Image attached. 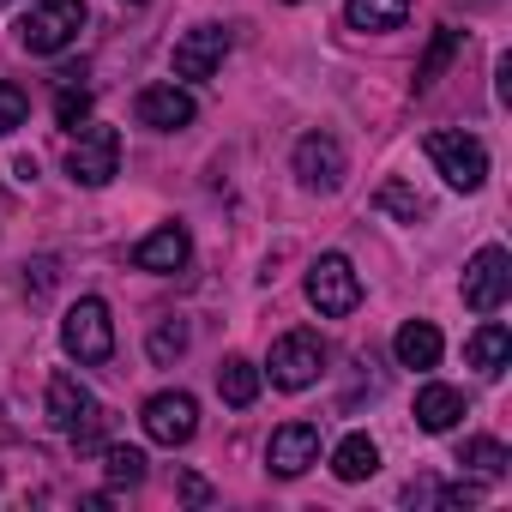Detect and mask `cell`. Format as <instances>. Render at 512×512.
Wrapping results in <instances>:
<instances>
[{"label": "cell", "instance_id": "1", "mask_svg": "<svg viewBox=\"0 0 512 512\" xmlns=\"http://www.w3.org/2000/svg\"><path fill=\"white\" fill-rule=\"evenodd\" d=\"M49 422H55L79 452H97V446H103V422H109V416H103V404L91 398V386H85L79 374H67V368H61V374H49Z\"/></svg>", "mask_w": 512, "mask_h": 512}, {"label": "cell", "instance_id": "2", "mask_svg": "<svg viewBox=\"0 0 512 512\" xmlns=\"http://www.w3.org/2000/svg\"><path fill=\"white\" fill-rule=\"evenodd\" d=\"M85 19H91L85 0H37V7L19 19V49L25 55H61V49L79 43Z\"/></svg>", "mask_w": 512, "mask_h": 512}, {"label": "cell", "instance_id": "3", "mask_svg": "<svg viewBox=\"0 0 512 512\" xmlns=\"http://www.w3.org/2000/svg\"><path fill=\"white\" fill-rule=\"evenodd\" d=\"M61 344L79 368H103L115 356V320H109V302L103 296H79L61 320Z\"/></svg>", "mask_w": 512, "mask_h": 512}, {"label": "cell", "instance_id": "4", "mask_svg": "<svg viewBox=\"0 0 512 512\" xmlns=\"http://www.w3.org/2000/svg\"><path fill=\"white\" fill-rule=\"evenodd\" d=\"M422 151L434 157V169H440V175H446V187H458V193H476V187L488 181V145H482L476 133L440 127V133H428V139H422Z\"/></svg>", "mask_w": 512, "mask_h": 512}, {"label": "cell", "instance_id": "5", "mask_svg": "<svg viewBox=\"0 0 512 512\" xmlns=\"http://www.w3.org/2000/svg\"><path fill=\"white\" fill-rule=\"evenodd\" d=\"M266 374H272L278 392H308V386L326 374V344H320V332H284V338L272 344V356H266Z\"/></svg>", "mask_w": 512, "mask_h": 512}, {"label": "cell", "instance_id": "6", "mask_svg": "<svg viewBox=\"0 0 512 512\" xmlns=\"http://www.w3.org/2000/svg\"><path fill=\"white\" fill-rule=\"evenodd\" d=\"M308 302L326 320H344V314L362 308V278H356V266L344 260V253H320V260L308 266Z\"/></svg>", "mask_w": 512, "mask_h": 512}, {"label": "cell", "instance_id": "7", "mask_svg": "<svg viewBox=\"0 0 512 512\" xmlns=\"http://www.w3.org/2000/svg\"><path fill=\"white\" fill-rule=\"evenodd\" d=\"M512 296V253L506 247H476V260L464 266V308L470 314H500Z\"/></svg>", "mask_w": 512, "mask_h": 512}, {"label": "cell", "instance_id": "8", "mask_svg": "<svg viewBox=\"0 0 512 512\" xmlns=\"http://www.w3.org/2000/svg\"><path fill=\"white\" fill-rule=\"evenodd\" d=\"M67 175H73L79 187H109V181L121 175V133L91 121V127L73 139V151H67Z\"/></svg>", "mask_w": 512, "mask_h": 512}, {"label": "cell", "instance_id": "9", "mask_svg": "<svg viewBox=\"0 0 512 512\" xmlns=\"http://www.w3.org/2000/svg\"><path fill=\"white\" fill-rule=\"evenodd\" d=\"M139 422H145V434L157 446L175 452V446H187L199 434V404H193V392H157V398H145Z\"/></svg>", "mask_w": 512, "mask_h": 512}, {"label": "cell", "instance_id": "10", "mask_svg": "<svg viewBox=\"0 0 512 512\" xmlns=\"http://www.w3.org/2000/svg\"><path fill=\"white\" fill-rule=\"evenodd\" d=\"M344 175H350V157H344V145H338L332 133H308V139L296 145V181H302L308 193H338Z\"/></svg>", "mask_w": 512, "mask_h": 512}, {"label": "cell", "instance_id": "11", "mask_svg": "<svg viewBox=\"0 0 512 512\" xmlns=\"http://www.w3.org/2000/svg\"><path fill=\"white\" fill-rule=\"evenodd\" d=\"M308 464H320V422H284V428H272V440H266V470L284 476V482H296Z\"/></svg>", "mask_w": 512, "mask_h": 512}, {"label": "cell", "instance_id": "12", "mask_svg": "<svg viewBox=\"0 0 512 512\" xmlns=\"http://www.w3.org/2000/svg\"><path fill=\"white\" fill-rule=\"evenodd\" d=\"M133 115H139V127H151V133H181V127H193L199 103H193V91H181V85L169 79V85H145L139 103H133Z\"/></svg>", "mask_w": 512, "mask_h": 512}, {"label": "cell", "instance_id": "13", "mask_svg": "<svg viewBox=\"0 0 512 512\" xmlns=\"http://www.w3.org/2000/svg\"><path fill=\"white\" fill-rule=\"evenodd\" d=\"M187 260H193V235H187V223H157V229L133 247V272H157V278L181 272Z\"/></svg>", "mask_w": 512, "mask_h": 512}, {"label": "cell", "instance_id": "14", "mask_svg": "<svg viewBox=\"0 0 512 512\" xmlns=\"http://www.w3.org/2000/svg\"><path fill=\"white\" fill-rule=\"evenodd\" d=\"M223 55H229V31L223 25H193L181 43H175V79H211L217 67H223Z\"/></svg>", "mask_w": 512, "mask_h": 512}, {"label": "cell", "instance_id": "15", "mask_svg": "<svg viewBox=\"0 0 512 512\" xmlns=\"http://www.w3.org/2000/svg\"><path fill=\"white\" fill-rule=\"evenodd\" d=\"M458 416H464V392H458V386L428 380V386L416 392V428H422V434H452Z\"/></svg>", "mask_w": 512, "mask_h": 512}, {"label": "cell", "instance_id": "16", "mask_svg": "<svg viewBox=\"0 0 512 512\" xmlns=\"http://www.w3.org/2000/svg\"><path fill=\"white\" fill-rule=\"evenodd\" d=\"M440 350H446V344H440V326H434V320H404L398 338H392L398 368H422V374H428V368L440 362Z\"/></svg>", "mask_w": 512, "mask_h": 512}, {"label": "cell", "instance_id": "17", "mask_svg": "<svg viewBox=\"0 0 512 512\" xmlns=\"http://www.w3.org/2000/svg\"><path fill=\"white\" fill-rule=\"evenodd\" d=\"M464 356H470V368L476 374H506V362H512V332L500 326V320H488V326H476L470 332V344H464Z\"/></svg>", "mask_w": 512, "mask_h": 512}, {"label": "cell", "instance_id": "18", "mask_svg": "<svg viewBox=\"0 0 512 512\" xmlns=\"http://www.w3.org/2000/svg\"><path fill=\"white\" fill-rule=\"evenodd\" d=\"M374 470H380V446L368 434H344L338 452H332V476L338 482H368Z\"/></svg>", "mask_w": 512, "mask_h": 512}, {"label": "cell", "instance_id": "19", "mask_svg": "<svg viewBox=\"0 0 512 512\" xmlns=\"http://www.w3.org/2000/svg\"><path fill=\"white\" fill-rule=\"evenodd\" d=\"M217 392H223L229 410H247L253 398H260V368H253L247 356H229V362L217 368Z\"/></svg>", "mask_w": 512, "mask_h": 512}, {"label": "cell", "instance_id": "20", "mask_svg": "<svg viewBox=\"0 0 512 512\" xmlns=\"http://www.w3.org/2000/svg\"><path fill=\"white\" fill-rule=\"evenodd\" d=\"M344 19H350V31H398L410 19V0H350Z\"/></svg>", "mask_w": 512, "mask_h": 512}, {"label": "cell", "instance_id": "21", "mask_svg": "<svg viewBox=\"0 0 512 512\" xmlns=\"http://www.w3.org/2000/svg\"><path fill=\"white\" fill-rule=\"evenodd\" d=\"M374 211H386V217H398V223H422V217H428V199H422L410 181H380V187H374Z\"/></svg>", "mask_w": 512, "mask_h": 512}, {"label": "cell", "instance_id": "22", "mask_svg": "<svg viewBox=\"0 0 512 512\" xmlns=\"http://www.w3.org/2000/svg\"><path fill=\"white\" fill-rule=\"evenodd\" d=\"M458 464H464V470H476V476H506V464H512V452H506L500 440H488V434H476V440H464V446H458Z\"/></svg>", "mask_w": 512, "mask_h": 512}, {"label": "cell", "instance_id": "23", "mask_svg": "<svg viewBox=\"0 0 512 512\" xmlns=\"http://www.w3.org/2000/svg\"><path fill=\"white\" fill-rule=\"evenodd\" d=\"M187 344H193L187 320H157V326H151V338H145V350H151V362H157V368H169Z\"/></svg>", "mask_w": 512, "mask_h": 512}, {"label": "cell", "instance_id": "24", "mask_svg": "<svg viewBox=\"0 0 512 512\" xmlns=\"http://www.w3.org/2000/svg\"><path fill=\"white\" fill-rule=\"evenodd\" d=\"M103 470H109V488H139L145 482V452L139 446H103Z\"/></svg>", "mask_w": 512, "mask_h": 512}, {"label": "cell", "instance_id": "25", "mask_svg": "<svg viewBox=\"0 0 512 512\" xmlns=\"http://www.w3.org/2000/svg\"><path fill=\"white\" fill-rule=\"evenodd\" d=\"M452 55H458V31H434V43H428V55H422V67H416V91H428L446 67H452Z\"/></svg>", "mask_w": 512, "mask_h": 512}, {"label": "cell", "instance_id": "26", "mask_svg": "<svg viewBox=\"0 0 512 512\" xmlns=\"http://www.w3.org/2000/svg\"><path fill=\"white\" fill-rule=\"evenodd\" d=\"M55 121H61L67 133H79V121H91V91L73 85V79H61V91H55Z\"/></svg>", "mask_w": 512, "mask_h": 512}, {"label": "cell", "instance_id": "27", "mask_svg": "<svg viewBox=\"0 0 512 512\" xmlns=\"http://www.w3.org/2000/svg\"><path fill=\"white\" fill-rule=\"evenodd\" d=\"M25 115H31V97H25L19 85H7V79H0V139H7V133H19V127H25Z\"/></svg>", "mask_w": 512, "mask_h": 512}, {"label": "cell", "instance_id": "28", "mask_svg": "<svg viewBox=\"0 0 512 512\" xmlns=\"http://www.w3.org/2000/svg\"><path fill=\"white\" fill-rule=\"evenodd\" d=\"M181 500H187V506H211V500H217V488H211L199 470H181Z\"/></svg>", "mask_w": 512, "mask_h": 512}, {"label": "cell", "instance_id": "29", "mask_svg": "<svg viewBox=\"0 0 512 512\" xmlns=\"http://www.w3.org/2000/svg\"><path fill=\"white\" fill-rule=\"evenodd\" d=\"M25 290H31V296H49V290H55V260L25 266Z\"/></svg>", "mask_w": 512, "mask_h": 512}, {"label": "cell", "instance_id": "30", "mask_svg": "<svg viewBox=\"0 0 512 512\" xmlns=\"http://www.w3.org/2000/svg\"><path fill=\"white\" fill-rule=\"evenodd\" d=\"M434 494H440V482H434V476H416V482L404 488V500H410V506H434Z\"/></svg>", "mask_w": 512, "mask_h": 512}, {"label": "cell", "instance_id": "31", "mask_svg": "<svg viewBox=\"0 0 512 512\" xmlns=\"http://www.w3.org/2000/svg\"><path fill=\"white\" fill-rule=\"evenodd\" d=\"M13 181H37V163L31 157H13Z\"/></svg>", "mask_w": 512, "mask_h": 512}, {"label": "cell", "instance_id": "32", "mask_svg": "<svg viewBox=\"0 0 512 512\" xmlns=\"http://www.w3.org/2000/svg\"><path fill=\"white\" fill-rule=\"evenodd\" d=\"M121 7H145V0H121Z\"/></svg>", "mask_w": 512, "mask_h": 512}, {"label": "cell", "instance_id": "33", "mask_svg": "<svg viewBox=\"0 0 512 512\" xmlns=\"http://www.w3.org/2000/svg\"><path fill=\"white\" fill-rule=\"evenodd\" d=\"M0 7H7V0H0Z\"/></svg>", "mask_w": 512, "mask_h": 512}, {"label": "cell", "instance_id": "34", "mask_svg": "<svg viewBox=\"0 0 512 512\" xmlns=\"http://www.w3.org/2000/svg\"><path fill=\"white\" fill-rule=\"evenodd\" d=\"M290 7H296V0H290Z\"/></svg>", "mask_w": 512, "mask_h": 512}]
</instances>
